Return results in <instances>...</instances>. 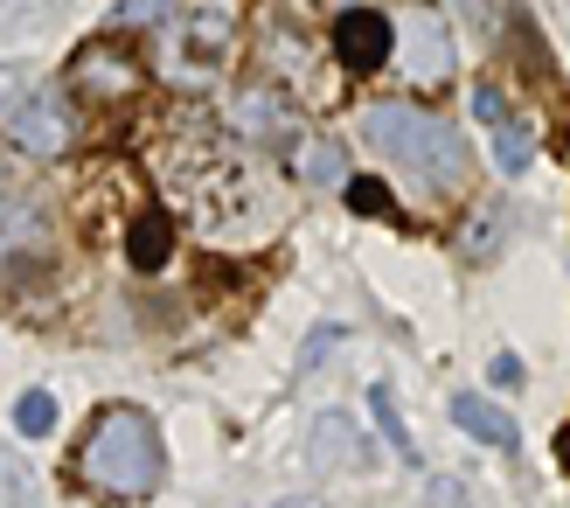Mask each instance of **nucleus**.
Here are the masks:
<instances>
[{
    "mask_svg": "<svg viewBox=\"0 0 570 508\" xmlns=\"http://www.w3.org/2000/svg\"><path fill=\"white\" fill-rule=\"evenodd\" d=\"M362 139L376 147L404 182H417V195H460L466 188V139L452 133L445 119H432L424 105H404V98H383L362 111Z\"/></svg>",
    "mask_w": 570,
    "mask_h": 508,
    "instance_id": "obj_1",
    "label": "nucleus"
},
{
    "mask_svg": "<svg viewBox=\"0 0 570 508\" xmlns=\"http://www.w3.org/2000/svg\"><path fill=\"white\" fill-rule=\"evenodd\" d=\"M167 473V453H160V426L139 404H111L98 411V426L83 432L77 446V481L105 495V501H147Z\"/></svg>",
    "mask_w": 570,
    "mask_h": 508,
    "instance_id": "obj_2",
    "label": "nucleus"
},
{
    "mask_svg": "<svg viewBox=\"0 0 570 508\" xmlns=\"http://www.w3.org/2000/svg\"><path fill=\"white\" fill-rule=\"evenodd\" d=\"M63 77H70V91H77V98H91V105H126V98L139 91V77H147V70H139L119 42H83V49L70 56V70H63Z\"/></svg>",
    "mask_w": 570,
    "mask_h": 508,
    "instance_id": "obj_3",
    "label": "nucleus"
},
{
    "mask_svg": "<svg viewBox=\"0 0 570 508\" xmlns=\"http://www.w3.org/2000/svg\"><path fill=\"white\" fill-rule=\"evenodd\" d=\"M396 56H404V77L417 84V91L445 84L452 77V36H445V21L432 8H404V21H396Z\"/></svg>",
    "mask_w": 570,
    "mask_h": 508,
    "instance_id": "obj_4",
    "label": "nucleus"
},
{
    "mask_svg": "<svg viewBox=\"0 0 570 508\" xmlns=\"http://www.w3.org/2000/svg\"><path fill=\"white\" fill-rule=\"evenodd\" d=\"M334 56L355 77H376L390 56H396V21L390 14H368V8H341V21H334Z\"/></svg>",
    "mask_w": 570,
    "mask_h": 508,
    "instance_id": "obj_5",
    "label": "nucleus"
},
{
    "mask_svg": "<svg viewBox=\"0 0 570 508\" xmlns=\"http://www.w3.org/2000/svg\"><path fill=\"white\" fill-rule=\"evenodd\" d=\"M230 126L250 133L258 147H299V111H293V98H285L278 84H250V91H237Z\"/></svg>",
    "mask_w": 570,
    "mask_h": 508,
    "instance_id": "obj_6",
    "label": "nucleus"
},
{
    "mask_svg": "<svg viewBox=\"0 0 570 508\" xmlns=\"http://www.w3.org/2000/svg\"><path fill=\"white\" fill-rule=\"evenodd\" d=\"M8 139L21 154H36V160H56L70 147V111H63V98H14L8 105Z\"/></svg>",
    "mask_w": 570,
    "mask_h": 508,
    "instance_id": "obj_7",
    "label": "nucleus"
},
{
    "mask_svg": "<svg viewBox=\"0 0 570 508\" xmlns=\"http://www.w3.org/2000/svg\"><path fill=\"white\" fill-rule=\"evenodd\" d=\"M306 453H313V467H362L368 460V439H362V426H355L348 411H321V418H313Z\"/></svg>",
    "mask_w": 570,
    "mask_h": 508,
    "instance_id": "obj_8",
    "label": "nucleus"
},
{
    "mask_svg": "<svg viewBox=\"0 0 570 508\" xmlns=\"http://www.w3.org/2000/svg\"><path fill=\"white\" fill-rule=\"evenodd\" d=\"M230 42H237V28L223 21L216 8H203V14L188 21V49H175V63L181 70H216L223 56H230Z\"/></svg>",
    "mask_w": 570,
    "mask_h": 508,
    "instance_id": "obj_9",
    "label": "nucleus"
},
{
    "mask_svg": "<svg viewBox=\"0 0 570 508\" xmlns=\"http://www.w3.org/2000/svg\"><path fill=\"white\" fill-rule=\"evenodd\" d=\"M452 426L473 432L480 446H515V418L494 411V398H480V390H460V398H452Z\"/></svg>",
    "mask_w": 570,
    "mask_h": 508,
    "instance_id": "obj_10",
    "label": "nucleus"
},
{
    "mask_svg": "<svg viewBox=\"0 0 570 508\" xmlns=\"http://www.w3.org/2000/svg\"><path fill=\"white\" fill-rule=\"evenodd\" d=\"M167 244H175V216H167V209H139V223L126 231V258L139 272H160L167 265Z\"/></svg>",
    "mask_w": 570,
    "mask_h": 508,
    "instance_id": "obj_11",
    "label": "nucleus"
},
{
    "mask_svg": "<svg viewBox=\"0 0 570 508\" xmlns=\"http://www.w3.org/2000/svg\"><path fill=\"white\" fill-rule=\"evenodd\" d=\"M299 175L313 188H348V160H341L334 139H306V147H299Z\"/></svg>",
    "mask_w": 570,
    "mask_h": 508,
    "instance_id": "obj_12",
    "label": "nucleus"
},
{
    "mask_svg": "<svg viewBox=\"0 0 570 508\" xmlns=\"http://www.w3.org/2000/svg\"><path fill=\"white\" fill-rule=\"evenodd\" d=\"M529 160H535V133L522 119H501L494 126V167H501V175H522Z\"/></svg>",
    "mask_w": 570,
    "mask_h": 508,
    "instance_id": "obj_13",
    "label": "nucleus"
},
{
    "mask_svg": "<svg viewBox=\"0 0 570 508\" xmlns=\"http://www.w3.org/2000/svg\"><path fill=\"white\" fill-rule=\"evenodd\" d=\"M14 432H21V439H49V432H56V398H49V390H21Z\"/></svg>",
    "mask_w": 570,
    "mask_h": 508,
    "instance_id": "obj_14",
    "label": "nucleus"
},
{
    "mask_svg": "<svg viewBox=\"0 0 570 508\" xmlns=\"http://www.w3.org/2000/svg\"><path fill=\"white\" fill-rule=\"evenodd\" d=\"M160 21H175V0H119V8H111V28H160Z\"/></svg>",
    "mask_w": 570,
    "mask_h": 508,
    "instance_id": "obj_15",
    "label": "nucleus"
},
{
    "mask_svg": "<svg viewBox=\"0 0 570 508\" xmlns=\"http://www.w3.org/2000/svg\"><path fill=\"white\" fill-rule=\"evenodd\" d=\"M368 411H376V426H383V439H390L396 453L411 460V432H404V418H396V398H390V383H376V390H368Z\"/></svg>",
    "mask_w": 570,
    "mask_h": 508,
    "instance_id": "obj_16",
    "label": "nucleus"
},
{
    "mask_svg": "<svg viewBox=\"0 0 570 508\" xmlns=\"http://www.w3.org/2000/svg\"><path fill=\"white\" fill-rule=\"evenodd\" d=\"M341 195H348V209H362V216H390V195H383V182H348Z\"/></svg>",
    "mask_w": 570,
    "mask_h": 508,
    "instance_id": "obj_17",
    "label": "nucleus"
},
{
    "mask_svg": "<svg viewBox=\"0 0 570 508\" xmlns=\"http://www.w3.org/2000/svg\"><path fill=\"white\" fill-rule=\"evenodd\" d=\"M334 342H341V328H321V334H313V342L299 349V377H306V370H321V355H327Z\"/></svg>",
    "mask_w": 570,
    "mask_h": 508,
    "instance_id": "obj_18",
    "label": "nucleus"
},
{
    "mask_svg": "<svg viewBox=\"0 0 570 508\" xmlns=\"http://www.w3.org/2000/svg\"><path fill=\"white\" fill-rule=\"evenodd\" d=\"M460 21H473L480 36H488V28L501 21V0H460Z\"/></svg>",
    "mask_w": 570,
    "mask_h": 508,
    "instance_id": "obj_19",
    "label": "nucleus"
},
{
    "mask_svg": "<svg viewBox=\"0 0 570 508\" xmlns=\"http://www.w3.org/2000/svg\"><path fill=\"white\" fill-rule=\"evenodd\" d=\"M432 508H473V488L466 481H432Z\"/></svg>",
    "mask_w": 570,
    "mask_h": 508,
    "instance_id": "obj_20",
    "label": "nucleus"
},
{
    "mask_svg": "<svg viewBox=\"0 0 570 508\" xmlns=\"http://www.w3.org/2000/svg\"><path fill=\"white\" fill-rule=\"evenodd\" d=\"M494 383L515 390V383H522V355H494Z\"/></svg>",
    "mask_w": 570,
    "mask_h": 508,
    "instance_id": "obj_21",
    "label": "nucleus"
},
{
    "mask_svg": "<svg viewBox=\"0 0 570 508\" xmlns=\"http://www.w3.org/2000/svg\"><path fill=\"white\" fill-rule=\"evenodd\" d=\"M557 460H563V467H570V426H563V432H557Z\"/></svg>",
    "mask_w": 570,
    "mask_h": 508,
    "instance_id": "obj_22",
    "label": "nucleus"
},
{
    "mask_svg": "<svg viewBox=\"0 0 570 508\" xmlns=\"http://www.w3.org/2000/svg\"><path fill=\"white\" fill-rule=\"evenodd\" d=\"M278 508H321V501H313V495H299V501H278Z\"/></svg>",
    "mask_w": 570,
    "mask_h": 508,
    "instance_id": "obj_23",
    "label": "nucleus"
},
{
    "mask_svg": "<svg viewBox=\"0 0 570 508\" xmlns=\"http://www.w3.org/2000/svg\"><path fill=\"white\" fill-rule=\"evenodd\" d=\"M341 8H362V0H341Z\"/></svg>",
    "mask_w": 570,
    "mask_h": 508,
    "instance_id": "obj_24",
    "label": "nucleus"
}]
</instances>
